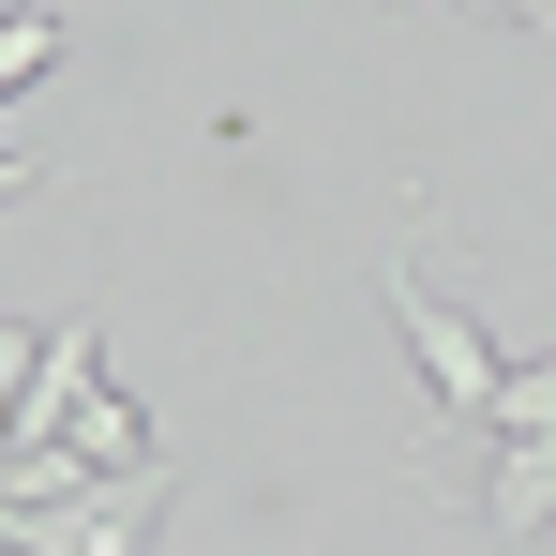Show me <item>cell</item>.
<instances>
[{
  "instance_id": "6da1fadb",
  "label": "cell",
  "mask_w": 556,
  "mask_h": 556,
  "mask_svg": "<svg viewBox=\"0 0 556 556\" xmlns=\"http://www.w3.org/2000/svg\"><path fill=\"white\" fill-rule=\"evenodd\" d=\"M391 331H406V362H421V391H437L452 421H481V406H496V376H511V362H496V331H481V316H466L421 256H391Z\"/></svg>"
},
{
  "instance_id": "7a4b0ae2",
  "label": "cell",
  "mask_w": 556,
  "mask_h": 556,
  "mask_svg": "<svg viewBox=\"0 0 556 556\" xmlns=\"http://www.w3.org/2000/svg\"><path fill=\"white\" fill-rule=\"evenodd\" d=\"M151 511H166V466H136V481H76V496H15L0 542H15V556H151Z\"/></svg>"
},
{
  "instance_id": "3957f363",
  "label": "cell",
  "mask_w": 556,
  "mask_h": 556,
  "mask_svg": "<svg viewBox=\"0 0 556 556\" xmlns=\"http://www.w3.org/2000/svg\"><path fill=\"white\" fill-rule=\"evenodd\" d=\"M481 527H511L527 556H556V437H496V466H481Z\"/></svg>"
},
{
  "instance_id": "277c9868",
  "label": "cell",
  "mask_w": 556,
  "mask_h": 556,
  "mask_svg": "<svg viewBox=\"0 0 556 556\" xmlns=\"http://www.w3.org/2000/svg\"><path fill=\"white\" fill-rule=\"evenodd\" d=\"M481 437H556V362H511V376H496Z\"/></svg>"
},
{
  "instance_id": "5b68a950",
  "label": "cell",
  "mask_w": 556,
  "mask_h": 556,
  "mask_svg": "<svg viewBox=\"0 0 556 556\" xmlns=\"http://www.w3.org/2000/svg\"><path fill=\"white\" fill-rule=\"evenodd\" d=\"M46 61H61V15H46V0H15V15H0V91H15V76H46Z\"/></svg>"
},
{
  "instance_id": "8992f818",
  "label": "cell",
  "mask_w": 556,
  "mask_h": 556,
  "mask_svg": "<svg viewBox=\"0 0 556 556\" xmlns=\"http://www.w3.org/2000/svg\"><path fill=\"white\" fill-rule=\"evenodd\" d=\"M496 15H511V30H556V0H496Z\"/></svg>"
}]
</instances>
